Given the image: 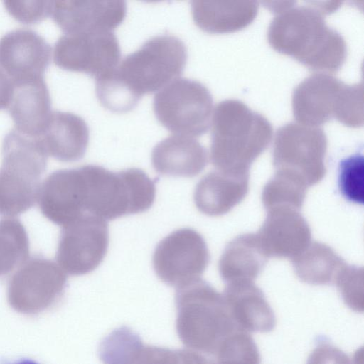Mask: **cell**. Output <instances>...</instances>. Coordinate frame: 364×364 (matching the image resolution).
<instances>
[{"label":"cell","instance_id":"cell-16","mask_svg":"<svg viewBox=\"0 0 364 364\" xmlns=\"http://www.w3.org/2000/svg\"><path fill=\"white\" fill-rule=\"evenodd\" d=\"M124 1H50V16L65 33L112 31L124 20Z\"/></svg>","mask_w":364,"mask_h":364},{"label":"cell","instance_id":"cell-32","mask_svg":"<svg viewBox=\"0 0 364 364\" xmlns=\"http://www.w3.org/2000/svg\"><path fill=\"white\" fill-rule=\"evenodd\" d=\"M335 284L344 303L356 312L363 310V269L346 264L338 273Z\"/></svg>","mask_w":364,"mask_h":364},{"label":"cell","instance_id":"cell-36","mask_svg":"<svg viewBox=\"0 0 364 364\" xmlns=\"http://www.w3.org/2000/svg\"><path fill=\"white\" fill-rule=\"evenodd\" d=\"M179 364H211V358L191 349L178 350Z\"/></svg>","mask_w":364,"mask_h":364},{"label":"cell","instance_id":"cell-26","mask_svg":"<svg viewBox=\"0 0 364 364\" xmlns=\"http://www.w3.org/2000/svg\"><path fill=\"white\" fill-rule=\"evenodd\" d=\"M307 188L299 176L285 171H276L263 188L262 203L267 210L277 207L300 210Z\"/></svg>","mask_w":364,"mask_h":364},{"label":"cell","instance_id":"cell-15","mask_svg":"<svg viewBox=\"0 0 364 364\" xmlns=\"http://www.w3.org/2000/svg\"><path fill=\"white\" fill-rule=\"evenodd\" d=\"M85 193L82 166L60 169L41 185L37 201L41 213L63 227L85 213Z\"/></svg>","mask_w":364,"mask_h":364},{"label":"cell","instance_id":"cell-38","mask_svg":"<svg viewBox=\"0 0 364 364\" xmlns=\"http://www.w3.org/2000/svg\"><path fill=\"white\" fill-rule=\"evenodd\" d=\"M1 364H39L35 360H33L29 358H19L14 360H6L2 363Z\"/></svg>","mask_w":364,"mask_h":364},{"label":"cell","instance_id":"cell-4","mask_svg":"<svg viewBox=\"0 0 364 364\" xmlns=\"http://www.w3.org/2000/svg\"><path fill=\"white\" fill-rule=\"evenodd\" d=\"M0 168V215L13 217L38 200L48 154L41 136L10 130L4 137Z\"/></svg>","mask_w":364,"mask_h":364},{"label":"cell","instance_id":"cell-29","mask_svg":"<svg viewBox=\"0 0 364 364\" xmlns=\"http://www.w3.org/2000/svg\"><path fill=\"white\" fill-rule=\"evenodd\" d=\"M260 354L252 337L237 330L222 343L211 364H260Z\"/></svg>","mask_w":364,"mask_h":364},{"label":"cell","instance_id":"cell-20","mask_svg":"<svg viewBox=\"0 0 364 364\" xmlns=\"http://www.w3.org/2000/svg\"><path fill=\"white\" fill-rule=\"evenodd\" d=\"M249 172L212 171L196 184L193 199L198 210L208 216L228 213L247 196Z\"/></svg>","mask_w":364,"mask_h":364},{"label":"cell","instance_id":"cell-17","mask_svg":"<svg viewBox=\"0 0 364 364\" xmlns=\"http://www.w3.org/2000/svg\"><path fill=\"white\" fill-rule=\"evenodd\" d=\"M269 257L293 259L311 242V232L300 210L277 207L267 210L257 233Z\"/></svg>","mask_w":364,"mask_h":364},{"label":"cell","instance_id":"cell-8","mask_svg":"<svg viewBox=\"0 0 364 364\" xmlns=\"http://www.w3.org/2000/svg\"><path fill=\"white\" fill-rule=\"evenodd\" d=\"M213 101L202 83L178 77L154 96L153 109L158 121L176 135L199 136L211 124Z\"/></svg>","mask_w":364,"mask_h":364},{"label":"cell","instance_id":"cell-3","mask_svg":"<svg viewBox=\"0 0 364 364\" xmlns=\"http://www.w3.org/2000/svg\"><path fill=\"white\" fill-rule=\"evenodd\" d=\"M176 328L188 348L214 357L224 340L239 330L222 294L201 278L176 289Z\"/></svg>","mask_w":364,"mask_h":364},{"label":"cell","instance_id":"cell-21","mask_svg":"<svg viewBox=\"0 0 364 364\" xmlns=\"http://www.w3.org/2000/svg\"><path fill=\"white\" fill-rule=\"evenodd\" d=\"M208 156L206 149L196 139L172 135L154 147L151 164L163 176L192 178L205 168Z\"/></svg>","mask_w":364,"mask_h":364},{"label":"cell","instance_id":"cell-31","mask_svg":"<svg viewBox=\"0 0 364 364\" xmlns=\"http://www.w3.org/2000/svg\"><path fill=\"white\" fill-rule=\"evenodd\" d=\"M338 188L348 201L363 205L364 203V158L355 153L342 159L338 166Z\"/></svg>","mask_w":364,"mask_h":364},{"label":"cell","instance_id":"cell-10","mask_svg":"<svg viewBox=\"0 0 364 364\" xmlns=\"http://www.w3.org/2000/svg\"><path fill=\"white\" fill-rule=\"evenodd\" d=\"M209 262L203 237L188 228L176 230L162 239L152 257L157 277L176 289L200 279Z\"/></svg>","mask_w":364,"mask_h":364},{"label":"cell","instance_id":"cell-33","mask_svg":"<svg viewBox=\"0 0 364 364\" xmlns=\"http://www.w3.org/2000/svg\"><path fill=\"white\" fill-rule=\"evenodd\" d=\"M50 1H4L8 13L25 24L37 23L50 16Z\"/></svg>","mask_w":364,"mask_h":364},{"label":"cell","instance_id":"cell-27","mask_svg":"<svg viewBox=\"0 0 364 364\" xmlns=\"http://www.w3.org/2000/svg\"><path fill=\"white\" fill-rule=\"evenodd\" d=\"M29 240L16 218L0 220V277L20 267L28 257Z\"/></svg>","mask_w":364,"mask_h":364},{"label":"cell","instance_id":"cell-14","mask_svg":"<svg viewBox=\"0 0 364 364\" xmlns=\"http://www.w3.org/2000/svg\"><path fill=\"white\" fill-rule=\"evenodd\" d=\"M52 48L36 31L16 28L0 38V68L12 80L44 77Z\"/></svg>","mask_w":364,"mask_h":364},{"label":"cell","instance_id":"cell-9","mask_svg":"<svg viewBox=\"0 0 364 364\" xmlns=\"http://www.w3.org/2000/svg\"><path fill=\"white\" fill-rule=\"evenodd\" d=\"M327 137L318 127L289 122L275 134L272 162L276 171L301 178L308 187L319 183L326 173L324 164Z\"/></svg>","mask_w":364,"mask_h":364},{"label":"cell","instance_id":"cell-6","mask_svg":"<svg viewBox=\"0 0 364 364\" xmlns=\"http://www.w3.org/2000/svg\"><path fill=\"white\" fill-rule=\"evenodd\" d=\"M363 85H346L328 73H316L293 91L292 110L301 124L318 127L332 119L350 127L363 124Z\"/></svg>","mask_w":364,"mask_h":364},{"label":"cell","instance_id":"cell-22","mask_svg":"<svg viewBox=\"0 0 364 364\" xmlns=\"http://www.w3.org/2000/svg\"><path fill=\"white\" fill-rule=\"evenodd\" d=\"M48 155L63 162H74L85 156L89 128L85 120L70 112H52L41 136Z\"/></svg>","mask_w":364,"mask_h":364},{"label":"cell","instance_id":"cell-23","mask_svg":"<svg viewBox=\"0 0 364 364\" xmlns=\"http://www.w3.org/2000/svg\"><path fill=\"white\" fill-rule=\"evenodd\" d=\"M193 19L203 31L210 33H231L243 29L255 18L259 4L256 1H191Z\"/></svg>","mask_w":364,"mask_h":364},{"label":"cell","instance_id":"cell-30","mask_svg":"<svg viewBox=\"0 0 364 364\" xmlns=\"http://www.w3.org/2000/svg\"><path fill=\"white\" fill-rule=\"evenodd\" d=\"M95 80L97 97L102 105L109 111H131L141 99L126 87L116 74L115 70Z\"/></svg>","mask_w":364,"mask_h":364},{"label":"cell","instance_id":"cell-24","mask_svg":"<svg viewBox=\"0 0 364 364\" xmlns=\"http://www.w3.org/2000/svg\"><path fill=\"white\" fill-rule=\"evenodd\" d=\"M267 260L257 235L245 233L226 245L218 262V270L226 284L254 282Z\"/></svg>","mask_w":364,"mask_h":364},{"label":"cell","instance_id":"cell-37","mask_svg":"<svg viewBox=\"0 0 364 364\" xmlns=\"http://www.w3.org/2000/svg\"><path fill=\"white\" fill-rule=\"evenodd\" d=\"M12 82L0 69V110L7 109L12 94Z\"/></svg>","mask_w":364,"mask_h":364},{"label":"cell","instance_id":"cell-5","mask_svg":"<svg viewBox=\"0 0 364 364\" xmlns=\"http://www.w3.org/2000/svg\"><path fill=\"white\" fill-rule=\"evenodd\" d=\"M85 213L105 220L142 213L153 205L155 181L139 168L114 172L97 165L82 166Z\"/></svg>","mask_w":364,"mask_h":364},{"label":"cell","instance_id":"cell-7","mask_svg":"<svg viewBox=\"0 0 364 364\" xmlns=\"http://www.w3.org/2000/svg\"><path fill=\"white\" fill-rule=\"evenodd\" d=\"M187 58L182 41L172 35H159L127 55L115 72L131 92L141 98L144 94L159 91L178 78Z\"/></svg>","mask_w":364,"mask_h":364},{"label":"cell","instance_id":"cell-25","mask_svg":"<svg viewBox=\"0 0 364 364\" xmlns=\"http://www.w3.org/2000/svg\"><path fill=\"white\" fill-rule=\"evenodd\" d=\"M291 262L297 277L312 285L335 284L346 264L331 247L317 241L311 242Z\"/></svg>","mask_w":364,"mask_h":364},{"label":"cell","instance_id":"cell-18","mask_svg":"<svg viewBox=\"0 0 364 364\" xmlns=\"http://www.w3.org/2000/svg\"><path fill=\"white\" fill-rule=\"evenodd\" d=\"M8 112L19 132L41 136L51 111V99L44 77L12 81Z\"/></svg>","mask_w":364,"mask_h":364},{"label":"cell","instance_id":"cell-28","mask_svg":"<svg viewBox=\"0 0 364 364\" xmlns=\"http://www.w3.org/2000/svg\"><path fill=\"white\" fill-rule=\"evenodd\" d=\"M143 346L139 334L127 326H122L101 341L99 358L104 364H132Z\"/></svg>","mask_w":364,"mask_h":364},{"label":"cell","instance_id":"cell-34","mask_svg":"<svg viewBox=\"0 0 364 364\" xmlns=\"http://www.w3.org/2000/svg\"><path fill=\"white\" fill-rule=\"evenodd\" d=\"M306 364H358L356 358L349 356L326 337L318 338Z\"/></svg>","mask_w":364,"mask_h":364},{"label":"cell","instance_id":"cell-19","mask_svg":"<svg viewBox=\"0 0 364 364\" xmlns=\"http://www.w3.org/2000/svg\"><path fill=\"white\" fill-rule=\"evenodd\" d=\"M236 327L245 332L267 333L276 326L274 312L254 282L226 284L222 294Z\"/></svg>","mask_w":364,"mask_h":364},{"label":"cell","instance_id":"cell-35","mask_svg":"<svg viewBox=\"0 0 364 364\" xmlns=\"http://www.w3.org/2000/svg\"><path fill=\"white\" fill-rule=\"evenodd\" d=\"M132 364H179L178 350L144 345Z\"/></svg>","mask_w":364,"mask_h":364},{"label":"cell","instance_id":"cell-13","mask_svg":"<svg viewBox=\"0 0 364 364\" xmlns=\"http://www.w3.org/2000/svg\"><path fill=\"white\" fill-rule=\"evenodd\" d=\"M67 285V276L55 262L41 255L27 259L11 277L9 300L19 309L43 307L58 300Z\"/></svg>","mask_w":364,"mask_h":364},{"label":"cell","instance_id":"cell-2","mask_svg":"<svg viewBox=\"0 0 364 364\" xmlns=\"http://www.w3.org/2000/svg\"><path fill=\"white\" fill-rule=\"evenodd\" d=\"M210 125V161L222 171L249 172L272 136L267 118L237 100L219 102Z\"/></svg>","mask_w":364,"mask_h":364},{"label":"cell","instance_id":"cell-12","mask_svg":"<svg viewBox=\"0 0 364 364\" xmlns=\"http://www.w3.org/2000/svg\"><path fill=\"white\" fill-rule=\"evenodd\" d=\"M108 245L109 229L106 220L85 213L63 226L56 260L68 274L84 275L101 264Z\"/></svg>","mask_w":364,"mask_h":364},{"label":"cell","instance_id":"cell-11","mask_svg":"<svg viewBox=\"0 0 364 364\" xmlns=\"http://www.w3.org/2000/svg\"><path fill=\"white\" fill-rule=\"evenodd\" d=\"M120 46L112 31L65 33L54 45L53 60L63 70L84 73L95 80L117 68Z\"/></svg>","mask_w":364,"mask_h":364},{"label":"cell","instance_id":"cell-1","mask_svg":"<svg viewBox=\"0 0 364 364\" xmlns=\"http://www.w3.org/2000/svg\"><path fill=\"white\" fill-rule=\"evenodd\" d=\"M294 4L277 13L272 20L267 32L269 45L310 70L337 72L346 58L344 38L326 25L323 13L317 6Z\"/></svg>","mask_w":364,"mask_h":364}]
</instances>
